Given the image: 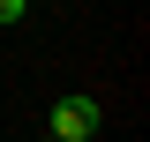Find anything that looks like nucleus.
Instances as JSON below:
<instances>
[{"instance_id": "obj_1", "label": "nucleus", "mask_w": 150, "mask_h": 142, "mask_svg": "<svg viewBox=\"0 0 150 142\" xmlns=\"http://www.w3.org/2000/svg\"><path fill=\"white\" fill-rule=\"evenodd\" d=\"M45 135H60V142H90V135H98V105H90V97H60Z\"/></svg>"}, {"instance_id": "obj_2", "label": "nucleus", "mask_w": 150, "mask_h": 142, "mask_svg": "<svg viewBox=\"0 0 150 142\" xmlns=\"http://www.w3.org/2000/svg\"><path fill=\"white\" fill-rule=\"evenodd\" d=\"M30 15V0H0V22H23Z\"/></svg>"}, {"instance_id": "obj_3", "label": "nucleus", "mask_w": 150, "mask_h": 142, "mask_svg": "<svg viewBox=\"0 0 150 142\" xmlns=\"http://www.w3.org/2000/svg\"><path fill=\"white\" fill-rule=\"evenodd\" d=\"M45 142H60V135H45Z\"/></svg>"}]
</instances>
